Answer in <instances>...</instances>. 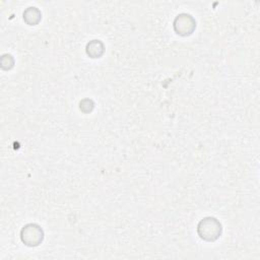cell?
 <instances>
[{"instance_id":"1","label":"cell","mask_w":260,"mask_h":260,"mask_svg":"<svg viewBox=\"0 0 260 260\" xmlns=\"http://www.w3.org/2000/svg\"><path fill=\"white\" fill-rule=\"evenodd\" d=\"M198 232L202 239L212 241L220 234V224L215 220V218H205L199 223Z\"/></svg>"},{"instance_id":"2","label":"cell","mask_w":260,"mask_h":260,"mask_svg":"<svg viewBox=\"0 0 260 260\" xmlns=\"http://www.w3.org/2000/svg\"><path fill=\"white\" fill-rule=\"evenodd\" d=\"M43 239L42 230L36 224H28L21 231V240L28 246H37Z\"/></svg>"}]
</instances>
